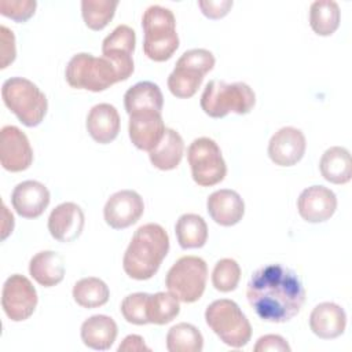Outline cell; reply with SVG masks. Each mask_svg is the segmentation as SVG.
Instances as JSON below:
<instances>
[{
	"mask_svg": "<svg viewBox=\"0 0 352 352\" xmlns=\"http://www.w3.org/2000/svg\"><path fill=\"white\" fill-rule=\"evenodd\" d=\"M290 352V345L287 341L278 334H265L260 337L254 345V352Z\"/></svg>",
	"mask_w": 352,
	"mask_h": 352,
	"instance_id": "cell-39",
	"label": "cell"
},
{
	"mask_svg": "<svg viewBox=\"0 0 352 352\" xmlns=\"http://www.w3.org/2000/svg\"><path fill=\"white\" fill-rule=\"evenodd\" d=\"M117 6V0H82L81 15L89 29L102 30L113 19Z\"/></svg>",
	"mask_w": 352,
	"mask_h": 352,
	"instance_id": "cell-33",
	"label": "cell"
},
{
	"mask_svg": "<svg viewBox=\"0 0 352 352\" xmlns=\"http://www.w3.org/2000/svg\"><path fill=\"white\" fill-rule=\"evenodd\" d=\"M51 195L48 188L37 180L18 183L11 194V204L15 212L25 219H36L50 205Z\"/></svg>",
	"mask_w": 352,
	"mask_h": 352,
	"instance_id": "cell-19",
	"label": "cell"
},
{
	"mask_svg": "<svg viewBox=\"0 0 352 352\" xmlns=\"http://www.w3.org/2000/svg\"><path fill=\"white\" fill-rule=\"evenodd\" d=\"M4 104L26 126H37L48 110L44 92L30 80L23 77L7 78L1 85Z\"/></svg>",
	"mask_w": 352,
	"mask_h": 352,
	"instance_id": "cell-5",
	"label": "cell"
},
{
	"mask_svg": "<svg viewBox=\"0 0 352 352\" xmlns=\"http://www.w3.org/2000/svg\"><path fill=\"white\" fill-rule=\"evenodd\" d=\"M216 63L214 55L205 48H192L182 54L173 72L168 77L170 94L180 99H188L195 95L204 77Z\"/></svg>",
	"mask_w": 352,
	"mask_h": 352,
	"instance_id": "cell-8",
	"label": "cell"
},
{
	"mask_svg": "<svg viewBox=\"0 0 352 352\" xmlns=\"http://www.w3.org/2000/svg\"><path fill=\"white\" fill-rule=\"evenodd\" d=\"M206 324L228 346L242 348L252 337V326L239 305L228 298L210 302L205 311Z\"/></svg>",
	"mask_w": 352,
	"mask_h": 352,
	"instance_id": "cell-7",
	"label": "cell"
},
{
	"mask_svg": "<svg viewBox=\"0 0 352 352\" xmlns=\"http://www.w3.org/2000/svg\"><path fill=\"white\" fill-rule=\"evenodd\" d=\"M204 337L191 323H177L166 334V349L169 352H201Z\"/></svg>",
	"mask_w": 352,
	"mask_h": 352,
	"instance_id": "cell-31",
	"label": "cell"
},
{
	"mask_svg": "<svg viewBox=\"0 0 352 352\" xmlns=\"http://www.w3.org/2000/svg\"><path fill=\"white\" fill-rule=\"evenodd\" d=\"M206 209L214 223L223 227H231L242 220L245 202L236 191L221 188L208 197Z\"/></svg>",
	"mask_w": 352,
	"mask_h": 352,
	"instance_id": "cell-20",
	"label": "cell"
},
{
	"mask_svg": "<svg viewBox=\"0 0 352 352\" xmlns=\"http://www.w3.org/2000/svg\"><path fill=\"white\" fill-rule=\"evenodd\" d=\"M319 169L323 179L330 183H348L352 177V161L349 151L341 146L327 148L320 157Z\"/></svg>",
	"mask_w": 352,
	"mask_h": 352,
	"instance_id": "cell-26",
	"label": "cell"
},
{
	"mask_svg": "<svg viewBox=\"0 0 352 352\" xmlns=\"http://www.w3.org/2000/svg\"><path fill=\"white\" fill-rule=\"evenodd\" d=\"M175 232L182 249H198L208 241L206 221L195 213L182 214L175 224Z\"/></svg>",
	"mask_w": 352,
	"mask_h": 352,
	"instance_id": "cell-28",
	"label": "cell"
},
{
	"mask_svg": "<svg viewBox=\"0 0 352 352\" xmlns=\"http://www.w3.org/2000/svg\"><path fill=\"white\" fill-rule=\"evenodd\" d=\"M85 216L74 202H62L55 206L48 217V231L59 242L76 241L84 228Z\"/></svg>",
	"mask_w": 352,
	"mask_h": 352,
	"instance_id": "cell-18",
	"label": "cell"
},
{
	"mask_svg": "<svg viewBox=\"0 0 352 352\" xmlns=\"http://www.w3.org/2000/svg\"><path fill=\"white\" fill-rule=\"evenodd\" d=\"M206 279L208 265L205 260L198 256H183L169 268L165 286L179 301L195 302L205 292Z\"/></svg>",
	"mask_w": 352,
	"mask_h": 352,
	"instance_id": "cell-9",
	"label": "cell"
},
{
	"mask_svg": "<svg viewBox=\"0 0 352 352\" xmlns=\"http://www.w3.org/2000/svg\"><path fill=\"white\" fill-rule=\"evenodd\" d=\"M124 106L128 114L142 110L161 111L164 96L157 84L151 81H139L125 92Z\"/></svg>",
	"mask_w": 352,
	"mask_h": 352,
	"instance_id": "cell-27",
	"label": "cell"
},
{
	"mask_svg": "<svg viewBox=\"0 0 352 352\" xmlns=\"http://www.w3.org/2000/svg\"><path fill=\"white\" fill-rule=\"evenodd\" d=\"M120 122V114L113 104L99 103L89 110L85 126L96 143L107 144L118 136Z\"/></svg>",
	"mask_w": 352,
	"mask_h": 352,
	"instance_id": "cell-22",
	"label": "cell"
},
{
	"mask_svg": "<svg viewBox=\"0 0 352 352\" xmlns=\"http://www.w3.org/2000/svg\"><path fill=\"white\" fill-rule=\"evenodd\" d=\"M0 162L6 170L22 172L33 162V150L28 136L14 125H6L0 132Z\"/></svg>",
	"mask_w": 352,
	"mask_h": 352,
	"instance_id": "cell-13",
	"label": "cell"
},
{
	"mask_svg": "<svg viewBox=\"0 0 352 352\" xmlns=\"http://www.w3.org/2000/svg\"><path fill=\"white\" fill-rule=\"evenodd\" d=\"M29 274L44 287H52L62 282L65 276L63 257L52 250H41L29 261Z\"/></svg>",
	"mask_w": 352,
	"mask_h": 352,
	"instance_id": "cell-24",
	"label": "cell"
},
{
	"mask_svg": "<svg viewBox=\"0 0 352 352\" xmlns=\"http://www.w3.org/2000/svg\"><path fill=\"white\" fill-rule=\"evenodd\" d=\"M144 212L143 198L133 190H121L110 195L104 208V221L114 230H124L135 224Z\"/></svg>",
	"mask_w": 352,
	"mask_h": 352,
	"instance_id": "cell-14",
	"label": "cell"
},
{
	"mask_svg": "<svg viewBox=\"0 0 352 352\" xmlns=\"http://www.w3.org/2000/svg\"><path fill=\"white\" fill-rule=\"evenodd\" d=\"M246 297L260 319L286 323L301 311L305 289L292 268L267 264L252 274L246 286Z\"/></svg>",
	"mask_w": 352,
	"mask_h": 352,
	"instance_id": "cell-1",
	"label": "cell"
},
{
	"mask_svg": "<svg viewBox=\"0 0 352 352\" xmlns=\"http://www.w3.org/2000/svg\"><path fill=\"white\" fill-rule=\"evenodd\" d=\"M37 301V292L26 276L14 274L6 279L1 290V307L8 319L12 322L29 319Z\"/></svg>",
	"mask_w": 352,
	"mask_h": 352,
	"instance_id": "cell-11",
	"label": "cell"
},
{
	"mask_svg": "<svg viewBox=\"0 0 352 352\" xmlns=\"http://www.w3.org/2000/svg\"><path fill=\"white\" fill-rule=\"evenodd\" d=\"M184 153V142L179 132L166 128L161 142L148 151L150 162L161 170H172L179 166Z\"/></svg>",
	"mask_w": 352,
	"mask_h": 352,
	"instance_id": "cell-25",
	"label": "cell"
},
{
	"mask_svg": "<svg viewBox=\"0 0 352 352\" xmlns=\"http://www.w3.org/2000/svg\"><path fill=\"white\" fill-rule=\"evenodd\" d=\"M165 129L161 111L142 110L129 114V139L139 150L151 151L164 138Z\"/></svg>",
	"mask_w": 352,
	"mask_h": 352,
	"instance_id": "cell-16",
	"label": "cell"
},
{
	"mask_svg": "<svg viewBox=\"0 0 352 352\" xmlns=\"http://www.w3.org/2000/svg\"><path fill=\"white\" fill-rule=\"evenodd\" d=\"M256 103L254 91L246 82L210 80L201 95V109L212 118H223L228 113L248 114Z\"/></svg>",
	"mask_w": 352,
	"mask_h": 352,
	"instance_id": "cell-4",
	"label": "cell"
},
{
	"mask_svg": "<svg viewBox=\"0 0 352 352\" xmlns=\"http://www.w3.org/2000/svg\"><path fill=\"white\" fill-rule=\"evenodd\" d=\"M241 279V267L234 258H221L212 271V283L216 290L228 293L236 289Z\"/></svg>",
	"mask_w": 352,
	"mask_h": 352,
	"instance_id": "cell-34",
	"label": "cell"
},
{
	"mask_svg": "<svg viewBox=\"0 0 352 352\" xmlns=\"http://www.w3.org/2000/svg\"><path fill=\"white\" fill-rule=\"evenodd\" d=\"M180 312L179 300L172 293L158 292L150 294L147 305L148 323L166 324L172 322Z\"/></svg>",
	"mask_w": 352,
	"mask_h": 352,
	"instance_id": "cell-32",
	"label": "cell"
},
{
	"mask_svg": "<svg viewBox=\"0 0 352 352\" xmlns=\"http://www.w3.org/2000/svg\"><path fill=\"white\" fill-rule=\"evenodd\" d=\"M109 286L96 276H87L73 286V298L82 308H98L109 301Z\"/></svg>",
	"mask_w": 352,
	"mask_h": 352,
	"instance_id": "cell-29",
	"label": "cell"
},
{
	"mask_svg": "<svg viewBox=\"0 0 352 352\" xmlns=\"http://www.w3.org/2000/svg\"><path fill=\"white\" fill-rule=\"evenodd\" d=\"M34 0H0V14L15 21L25 22L36 11Z\"/></svg>",
	"mask_w": 352,
	"mask_h": 352,
	"instance_id": "cell-36",
	"label": "cell"
},
{
	"mask_svg": "<svg viewBox=\"0 0 352 352\" xmlns=\"http://www.w3.org/2000/svg\"><path fill=\"white\" fill-rule=\"evenodd\" d=\"M346 326L344 308L331 301L318 304L309 315V327L315 336L323 340L340 337Z\"/></svg>",
	"mask_w": 352,
	"mask_h": 352,
	"instance_id": "cell-21",
	"label": "cell"
},
{
	"mask_svg": "<svg viewBox=\"0 0 352 352\" xmlns=\"http://www.w3.org/2000/svg\"><path fill=\"white\" fill-rule=\"evenodd\" d=\"M0 41H1V47H0L1 63H0V67L6 69L10 63L14 62L15 55H16V50H15V36H14L12 30H10L4 25L0 26Z\"/></svg>",
	"mask_w": 352,
	"mask_h": 352,
	"instance_id": "cell-37",
	"label": "cell"
},
{
	"mask_svg": "<svg viewBox=\"0 0 352 352\" xmlns=\"http://www.w3.org/2000/svg\"><path fill=\"white\" fill-rule=\"evenodd\" d=\"M232 0H199L198 7L202 14L210 19H220L228 14L232 7Z\"/></svg>",
	"mask_w": 352,
	"mask_h": 352,
	"instance_id": "cell-38",
	"label": "cell"
},
{
	"mask_svg": "<svg viewBox=\"0 0 352 352\" xmlns=\"http://www.w3.org/2000/svg\"><path fill=\"white\" fill-rule=\"evenodd\" d=\"M144 32L143 51L154 62L168 60L179 48L176 19L173 12L162 6H150L142 16Z\"/></svg>",
	"mask_w": 352,
	"mask_h": 352,
	"instance_id": "cell-3",
	"label": "cell"
},
{
	"mask_svg": "<svg viewBox=\"0 0 352 352\" xmlns=\"http://www.w3.org/2000/svg\"><path fill=\"white\" fill-rule=\"evenodd\" d=\"M340 6L333 0H316L309 7V25L319 36H330L340 26Z\"/></svg>",
	"mask_w": 352,
	"mask_h": 352,
	"instance_id": "cell-30",
	"label": "cell"
},
{
	"mask_svg": "<svg viewBox=\"0 0 352 352\" xmlns=\"http://www.w3.org/2000/svg\"><path fill=\"white\" fill-rule=\"evenodd\" d=\"M169 252V235L157 223L140 226L124 253L122 268L125 274L136 280L153 278Z\"/></svg>",
	"mask_w": 352,
	"mask_h": 352,
	"instance_id": "cell-2",
	"label": "cell"
},
{
	"mask_svg": "<svg viewBox=\"0 0 352 352\" xmlns=\"http://www.w3.org/2000/svg\"><path fill=\"white\" fill-rule=\"evenodd\" d=\"M148 293H132L128 294L122 302H121V314L124 319L132 324H147L148 318H147V305H148Z\"/></svg>",
	"mask_w": 352,
	"mask_h": 352,
	"instance_id": "cell-35",
	"label": "cell"
},
{
	"mask_svg": "<svg viewBox=\"0 0 352 352\" xmlns=\"http://www.w3.org/2000/svg\"><path fill=\"white\" fill-rule=\"evenodd\" d=\"M66 81L72 88L100 92L121 81L117 67L104 56L80 52L72 56L65 70Z\"/></svg>",
	"mask_w": 352,
	"mask_h": 352,
	"instance_id": "cell-6",
	"label": "cell"
},
{
	"mask_svg": "<svg viewBox=\"0 0 352 352\" xmlns=\"http://www.w3.org/2000/svg\"><path fill=\"white\" fill-rule=\"evenodd\" d=\"M136 44L135 30L128 25H118L102 43V56L110 59L117 67L121 81L128 80L135 69L133 51Z\"/></svg>",
	"mask_w": 352,
	"mask_h": 352,
	"instance_id": "cell-12",
	"label": "cell"
},
{
	"mask_svg": "<svg viewBox=\"0 0 352 352\" xmlns=\"http://www.w3.org/2000/svg\"><path fill=\"white\" fill-rule=\"evenodd\" d=\"M307 142L304 133L294 126L278 129L270 139L268 157L275 165L293 166L305 154Z\"/></svg>",
	"mask_w": 352,
	"mask_h": 352,
	"instance_id": "cell-15",
	"label": "cell"
},
{
	"mask_svg": "<svg viewBox=\"0 0 352 352\" xmlns=\"http://www.w3.org/2000/svg\"><path fill=\"white\" fill-rule=\"evenodd\" d=\"M140 352V351H150V348L144 344L143 337L138 336V334H129L126 336L122 342L118 346V352Z\"/></svg>",
	"mask_w": 352,
	"mask_h": 352,
	"instance_id": "cell-40",
	"label": "cell"
},
{
	"mask_svg": "<svg viewBox=\"0 0 352 352\" xmlns=\"http://www.w3.org/2000/svg\"><path fill=\"white\" fill-rule=\"evenodd\" d=\"M187 160L194 182L201 187H210L224 180L227 165L219 144L206 136L197 138L187 150Z\"/></svg>",
	"mask_w": 352,
	"mask_h": 352,
	"instance_id": "cell-10",
	"label": "cell"
},
{
	"mask_svg": "<svg viewBox=\"0 0 352 352\" xmlns=\"http://www.w3.org/2000/svg\"><path fill=\"white\" fill-rule=\"evenodd\" d=\"M297 209L305 221L323 223L334 214L337 197L330 188L315 184L301 191L297 199Z\"/></svg>",
	"mask_w": 352,
	"mask_h": 352,
	"instance_id": "cell-17",
	"label": "cell"
},
{
	"mask_svg": "<svg viewBox=\"0 0 352 352\" xmlns=\"http://www.w3.org/2000/svg\"><path fill=\"white\" fill-rule=\"evenodd\" d=\"M118 327L107 315H92L81 324L80 336L85 346L96 351H107L117 338Z\"/></svg>",
	"mask_w": 352,
	"mask_h": 352,
	"instance_id": "cell-23",
	"label": "cell"
}]
</instances>
